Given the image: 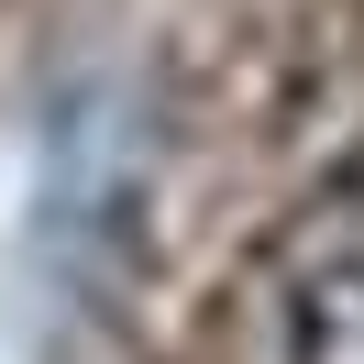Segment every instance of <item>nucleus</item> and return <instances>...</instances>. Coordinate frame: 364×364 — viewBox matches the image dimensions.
<instances>
[{
    "mask_svg": "<svg viewBox=\"0 0 364 364\" xmlns=\"http://www.w3.org/2000/svg\"><path fill=\"white\" fill-rule=\"evenodd\" d=\"M287 364H364V254H331L287 287Z\"/></svg>",
    "mask_w": 364,
    "mask_h": 364,
    "instance_id": "obj_1",
    "label": "nucleus"
}]
</instances>
